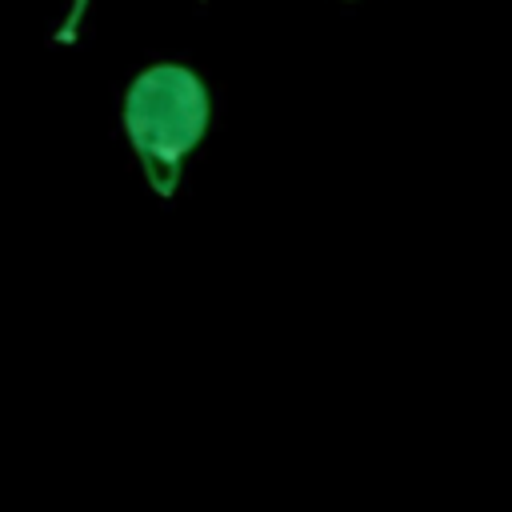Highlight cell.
I'll return each mask as SVG.
<instances>
[{"label":"cell","mask_w":512,"mask_h":512,"mask_svg":"<svg viewBox=\"0 0 512 512\" xmlns=\"http://www.w3.org/2000/svg\"><path fill=\"white\" fill-rule=\"evenodd\" d=\"M208 88L188 64H148L124 92V136L152 184L172 196L184 156L204 140Z\"/></svg>","instance_id":"cell-1"},{"label":"cell","mask_w":512,"mask_h":512,"mask_svg":"<svg viewBox=\"0 0 512 512\" xmlns=\"http://www.w3.org/2000/svg\"><path fill=\"white\" fill-rule=\"evenodd\" d=\"M84 12H88V0H72V12H68V20H64V24H60V32H56V40H60V44H72V40H76V28H80Z\"/></svg>","instance_id":"cell-2"}]
</instances>
